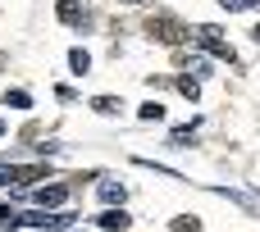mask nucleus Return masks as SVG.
<instances>
[{
  "label": "nucleus",
  "mask_w": 260,
  "mask_h": 232,
  "mask_svg": "<svg viewBox=\"0 0 260 232\" xmlns=\"http://www.w3.org/2000/svg\"><path fill=\"white\" fill-rule=\"evenodd\" d=\"M197 41H201V50H210L215 59H224V64H238V50H233V46L219 36V27H210V23H206V27H197Z\"/></svg>",
  "instance_id": "f257e3e1"
},
{
  "label": "nucleus",
  "mask_w": 260,
  "mask_h": 232,
  "mask_svg": "<svg viewBox=\"0 0 260 232\" xmlns=\"http://www.w3.org/2000/svg\"><path fill=\"white\" fill-rule=\"evenodd\" d=\"M146 32H151L155 41H165V46H178V41L187 36V27H183L178 18H169V14H160V18H151V23H146Z\"/></svg>",
  "instance_id": "f03ea898"
},
{
  "label": "nucleus",
  "mask_w": 260,
  "mask_h": 232,
  "mask_svg": "<svg viewBox=\"0 0 260 232\" xmlns=\"http://www.w3.org/2000/svg\"><path fill=\"white\" fill-rule=\"evenodd\" d=\"M69 191H73L69 182H46V187H37V205H41V210H59V205L69 201Z\"/></svg>",
  "instance_id": "7ed1b4c3"
},
{
  "label": "nucleus",
  "mask_w": 260,
  "mask_h": 232,
  "mask_svg": "<svg viewBox=\"0 0 260 232\" xmlns=\"http://www.w3.org/2000/svg\"><path fill=\"white\" fill-rule=\"evenodd\" d=\"M73 219H78V214H64V210H59V214H46V210H41V214H23L18 223H27V228H73Z\"/></svg>",
  "instance_id": "20e7f679"
},
{
  "label": "nucleus",
  "mask_w": 260,
  "mask_h": 232,
  "mask_svg": "<svg viewBox=\"0 0 260 232\" xmlns=\"http://www.w3.org/2000/svg\"><path fill=\"white\" fill-rule=\"evenodd\" d=\"M55 14H59V23H69V27H87V5H82V0H59Z\"/></svg>",
  "instance_id": "39448f33"
},
{
  "label": "nucleus",
  "mask_w": 260,
  "mask_h": 232,
  "mask_svg": "<svg viewBox=\"0 0 260 232\" xmlns=\"http://www.w3.org/2000/svg\"><path fill=\"white\" fill-rule=\"evenodd\" d=\"M37 178H50V169H41V164H27V169H18V164H14V187H32Z\"/></svg>",
  "instance_id": "423d86ee"
},
{
  "label": "nucleus",
  "mask_w": 260,
  "mask_h": 232,
  "mask_svg": "<svg viewBox=\"0 0 260 232\" xmlns=\"http://www.w3.org/2000/svg\"><path fill=\"white\" fill-rule=\"evenodd\" d=\"M128 223H133V219H128L123 210H105V214H101V228H105V232H123Z\"/></svg>",
  "instance_id": "0eeeda50"
},
{
  "label": "nucleus",
  "mask_w": 260,
  "mask_h": 232,
  "mask_svg": "<svg viewBox=\"0 0 260 232\" xmlns=\"http://www.w3.org/2000/svg\"><path fill=\"white\" fill-rule=\"evenodd\" d=\"M69 68H73V73L82 78V73L91 68V55H87V50H69Z\"/></svg>",
  "instance_id": "6e6552de"
},
{
  "label": "nucleus",
  "mask_w": 260,
  "mask_h": 232,
  "mask_svg": "<svg viewBox=\"0 0 260 232\" xmlns=\"http://www.w3.org/2000/svg\"><path fill=\"white\" fill-rule=\"evenodd\" d=\"M119 105H123L119 96H96V100H91V109H96V114H119Z\"/></svg>",
  "instance_id": "1a4fd4ad"
},
{
  "label": "nucleus",
  "mask_w": 260,
  "mask_h": 232,
  "mask_svg": "<svg viewBox=\"0 0 260 232\" xmlns=\"http://www.w3.org/2000/svg\"><path fill=\"white\" fill-rule=\"evenodd\" d=\"M101 201L105 205H123V187L119 182H101Z\"/></svg>",
  "instance_id": "9d476101"
},
{
  "label": "nucleus",
  "mask_w": 260,
  "mask_h": 232,
  "mask_svg": "<svg viewBox=\"0 0 260 232\" xmlns=\"http://www.w3.org/2000/svg\"><path fill=\"white\" fill-rule=\"evenodd\" d=\"M5 105H9V109H32V96H27V91H9Z\"/></svg>",
  "instance_id": "9b49d317"
},
{
  "label": "nucleus",
  "mask_w": 260,
  "mask_h": 232,
  "mask_svg": "<svg viewBox=\"0 0 260 232\" xmlns=\"http://www.w3.org/2000/svg\"><path fill=\"white\" fill-rule=\"evenodd\" d=\"M178 91H183L187 100H197V96H201V87H197V78H178Z\"/></svg>",
  "instance_id": "f8f14e48"
},
{
  "label": "nucleus",
  "mask_w": 260,
  "mask_h": 232,
  "mask_svg": "<svg viewBox=\"0 0 260 232\" xmlns=\"http://www.w3.org/2000/svg\"><path fill=\"white\" fill-rule=\"evenodd\" d=\"M229 14H238V9H260V0H219Z\"/></svg>",
  "instance_id": "ddd939ff"
},
{
  "label": "nucleus",
  "mask_w": 260,
  "mask_h": 232,
  "mask_svg": "<svg viewBox=\"0 0 260 232\" xmlns=\"http://www.w3.org/2000/svg\"><path fill=\"white\" fill-rule=\"evenodd\" d=\"M0 228H18V210H9V205H0Z\"/></svg>",
  "instance_id": "4468645a"
},
{
  "label": "nucleus",
  "mask_w": 260,
  "mask_h": 232,
  "mask_svg": "<svg viewBox=\"0 0 260 232\" xmlns=\"http://www.w3.org/2000/svg\"><path fill=\"white\" fill-rule=\"evenodd\" d=\"M142 119H146V123H151V119H165V105H155V100L142 105Z\"/></svg>",
  "instance_id": "2eb2a0df"
},
{
  "label": "nucleus",
  "mask_w": 260,
  "mask_h": 232,
  "mask_svg": "<svg viewBox=\"0 0 260 232\" xmlns=\"http://www.w3.org/2000/svg\"><path fill=\"white\" fill-rule=\"evenodd\" d=\"M201 228V223H197V219H187V214H183V219H174V232H197Z\"/></svg>",
  "instance_id": "dca6fc26"
},
{
  "label": "nucleus",
  "mask_w": 260,
  "mask_h": 232,
  "mask_svg": "<svg viewBox=\"0 0 260 232\" xmlns=\"http://www.w3.org/2000/svg\"><path fill=\"white\" fill-rule=\"evenodd\" d=\"M192 141V128H174V146H187Z\"/></svg>",
  "instance_id": "f3484780"
},
{
  "label": "nucleus",
  "mask_w": 260,
  "mask_h": 232,
  "mask_svg": "<svg viewBox=\"0 0 260 232\" xmlns=\"http://www.w3.org/2000/svg\"><path fill=\"white\" fill-rule=\"evenodd\" d=\"M0 187H14V164H0Z\"/></svg>",
  "instance_id": "a211bd4d"
},
{
  "label": "nucleus",
  "mask_w": 260,
  "mask_h": 232,
  "mask_svg": "<svg viewBox=\"0 0 260 232\" xmlns=\"http://www.w3.org/2000/svg\"><path fill=\"white\" fill-rule=\"evenodd\" d=\"M251 36H256V41H260V23H256V32H251Z\"/></svg>",
  "instance_id": "6ab92c4d"
},
{
  "label": "nucleus",
  "mask_w": 260,
  "mask_h": 232,
  "mask_svg": "<svg viewBox=\"0 0 260 232\" xmlns=\"http://www.w3.org/2000/svg\"><path fill=\"white\" fill-rule=\"evenodd\" d=\"M0 137H5V119H0Z\"/></svg>",
  "instance_id": "aec40b11"
}]
</instances>
